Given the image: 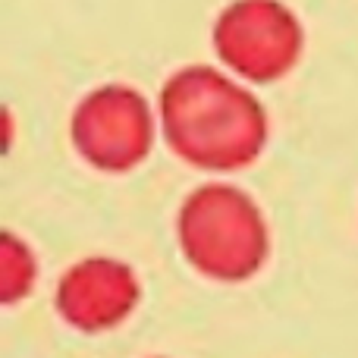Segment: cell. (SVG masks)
Here are the masks:
<instances>
[{"instance_id":"1","label":"cell","mask_w":358,"mask_h":358,"mask_svg":"<svg viewBox=\"0 0 358 358\" xmlns=\"http://www.w3.org/2000/svg\"><path fill=\"white\" fill-rule=\"evenodd\" d=\"M157 123L176 157L210 173L255 164L271 132L261 101L214 66L176 69L157 98Z\"/></svg>"},{"instance_id":"2","label":"cell","mask_w":358,"mask_h":358,"mask_svg":"<svg viewBox=\"0 0 358 358\" xmlns=\"http://www.w3.org/2000/svg\"><path fill=\"white\" fill-rule=\"evenodd\" d=\"M176 239L185 261L217 283H242L264 267L271 229L248 192L208 182L189 192L176 214Z\"/></svg>"},{"instance_id":"3","label":"cell","mask_w":358,"mask_h":358,"mask_svg":"<svg viewBox=\"0 0 358 358\" xmlns=\"http://www.w3.org/2000/svg\"><path fill=\"white\" fill-rule=\"evenodd\" d=\"M210 38L223 66L245 82L283 79L305 48L302 22L283 0H233Z\"/></svg>"},{"instance_id":"4","label":"cell","mask_w":358,"mask_h":358,"mask_svg":"<svg viewBox=\"0 0 358 358\" xmlns=\"http://www.w3.org/2000/svg\"><path fill=\"white\" fill-rule=\"evenodd\" d=\"M155 110L132 85H101L76 104L69 120L73 145L101 173H129L155 145Z\"/></svg>"},{"instance_id":"5","label":"cell","mask_w":358,"mask_h":358,"mask_svg":"<svg viewBox=\"0 0 358 358\" xmlns=\"http://www.w3.org/2000/svg\"><path fill=\"white\" fill-rule=\"evenodd\" d=\"M142 283L136 271L117 258H85L57 283V315L79 334L113 330L136 311Z\"/></svg>"},{"instance_id":"6","label":"cell","mask_w":358,"mask_h":358,"mask_svg":"<svg viewBox=\"0 0 358 358\" xmlns=\"http://www.w3.org/2000/svg\"><path fill=\"white\" fill-rule=\"evenodd\" d=\"M38 261L31 248L16 233H3L0 239V302L13 305L35 289Z\"/></svg>"}]
</instances>
